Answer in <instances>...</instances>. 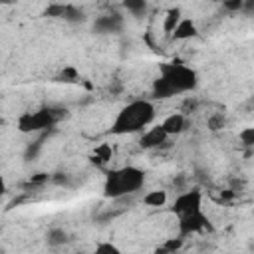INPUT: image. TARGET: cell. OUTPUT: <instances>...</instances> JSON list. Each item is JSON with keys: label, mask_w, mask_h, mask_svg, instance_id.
<instances>
[{"label": "cell", "mask_w": 254, "mask_h": 254, "mask_svg": "<svg viewBox=\"0 0 254 254\" xmlns=\"http://www.w3.org/2000/svg\"><path fill=\"white\" fill-rule=\"evenodd\" d=\"M111 159V147L107 145V143H101V145H97L95 147V151H93V163H107Z\"/></svg>", "instance_id": "obj_14"}, {"label": "cell", "mask_w": 254, "mask_h": 254, "mask_svg": "<svg viewBox=\"0 0 254 254\" xmlns=\"http://www.w3.org/2000/svg\"><path fill=\"white\" fill-rule=\"evenodd\" d=\"M238 137H240V141H242L244 145L254 147V127H246V129H242Z\"/></svg>", "instance_id": "obj_20"}, {"label": "cell", "mask_w": 254, "mask_h": 254, "mask_svg": "<svg viewBox=\"0 0 254 254\" xmlns=\"http://www.w3.org/2000/svg\"><path fill=\"white\" fill-rule=\"evenodd\" d=\"M206 226H208V218L202 214V210L192 212V214H185V216H181V220H179L181 236L194 234V232H202Z\"/></svg>", "instance_id": "obj_6"}, {"label": "cell", "mask_w": 254, "mask_h": 254, "mask_svg": "<svg viewBox=\"0 0 254 254\" xmlns=\"http://www.w3.org/2000/svg\"><path fill=\"white\" fill-rule=\"evenodd\" d=\"M167 135H179L185 129V115L183 113H171L165 117V121L161 123Z\"/></svg>", "instance_id": "obj_9"}, {"label": "cell", "mask_w": 254, "mask_h": 254, "mask_svg": "<svg viewBox=\"0 0 254 254\" xmlns=\"http://www.w3.org/2000/svg\"><path fill=\"white\" fill-rule=\"evenodd\" d=\"M161 77L169 81V85L175 89V93L190 91L196 85V73L183 65V64H163L161 65Z\"/></svg>", "instance_id": "obj_3"}, {"label": "cell", "mask_w": 254, "mask_h": 254, "mask_svg": "<svg viewBox=\"0 0 254 254\" xmlns=\"http://www.w3.org/2000/svg\"><path fill=\"white\" fill-rule=\"evenodd\" d=\"M64 18L69 20V22H81V20H83V12H81L79 8L67 4V10H65V16H64Z\"/></svg>", "instance_id": "obj_17"}, {"label": "cell", "mask_w": 254, "mask_h": 254, "mask_svg": "<svg viewBox=\"0 0 254 254\" xmlns=\"http://www.w3.org/2000/svg\"><path fill=\"white\" fill-rule=\"evenodd\" d=\"M222 127H224L222 115H212V117L208 119V129H210V131H218V129H222Z\"/></svg>", "instance_id": "obj_22"}, {"label": "cell", "mask_w": 254, "mask_h": 254, "mask_svg": "<svg viewBox=\"0 0 254 254\" xmlns=\"http://www.w3.org/2000/svg\"><path fill=\"white\" fill-rule=\"evenodd\" d=\"M200 204H202V194L198 189H192V190H185L181 192L175 202H173V212L179 214V216H185V214H192V212H198L200 210Z\"/></svg>", "instance_id": "obj_5"}, {"label": "cell", "mask_w": 254, "mask_h": 254, "mask_svg": "<svg viewBox=\"0 0 254 254\" xmlns=\"http://www.w3.org/2000/svg\"><path fill=\"white\" fill-rule=\"evenodd\" d=\"M145 183V175L137 167H123L117 171L107 173L105 185H103V194L109 198H119L125 194L137 192Z\"/></svg>", "instance_id": "obj_2"}, {"label": "cell", "mask_w": 254, "mask_h": 254, "mask_svg": "<svg viewBox=\"0 0 254 254\" xmlns=\"http://www.w3.org/2000/svg\"><path fill=\"white\" fill-rule=\"evenodd\" d=\"M171 36H173V40H177V42L194 38V36H196V24H194V20H192V18H183Z\"/></svg>", "instance_id": "obj_8"}, {"label": "cell", "mask_w": 254, "mask_h": 254, "mask_svg": "<svg viewBox=\"0 0 254 254\" xmlns=\"http://www.w3.org/2000/svg\"><path fill=\"white\" fill-rule=\"evenodd\" d=\"M93 254H121V250L111 242H99L93 250Z\"/></svg>", "instance_id": "obj_16"}, {"label": "cell", "mask_w": 254, "mask_h": 254, "mask_svg": "<svg viewBox=\"0 0 254 254\" xmlns=\"http://www.w3.org/2000/svg\"><path fill=\"white\" fill-rule=\"evenodd\" d=\"M226 10H242L244 8V2L242 0H230V2H224L222 4Z\"/></svg>", "instance_id": "obj_24"}, {"label": "cell", "mask_w": 254, "mask_h": 254, "mask_svg": "<svg viewBox=\"0 0 254 254\" xmlns=\"http://www.w3.org/2000/svg\"><path fill=\"white\" fill-rule=\"evenodd\" d=\"M143 202L147 206H163L167 202V192L165 190H151L143 196Z\"/></svg>", "instance_id": "obj_13"}, {"label": "cell", "mask_w": 254, "mask_h": 254, "mask_svg": "<svg viewBox=\"0 0 254 254\" xmlns=\"http://www.w3.org/2000/svg\"><path fill=\"white\" fill-rule=\"evenodd\" d=\"M153 95L159 97V99H163V97H171V95H177V93H175V89L169 85V81L159 75V77L153 81Z\"/></svg>", "instance_id": "obj_11"}, {"label": "cell", "mask_w": 254, "mask_h": 254, "mask_svg": "<svg viewBox=\"0 0 254 254\" xmlns=\"http://www.w3.org/2000/svg\"><path fill=\"white\" fill-rule=\"evenodd\" d=\"M181 246H183V236L169 238V240H165V242L155 250V254H175Z\"/></svg>", "instance_id": "obj_12"}, {"label": "cell", "mask_w": 254, "mask_h": 254, "mask_svg": "<svg viewBox=\"0 0 254 254\" xmlns=\"http://www.w3.org/2000/svg\"><path fill=\"white\" fill-rule=\"evenodd\" d=\"M155 117V107L151 101L147 99H135L129 105H125L113 125H111V133L113 135H125V133H137L143 127H147Z\"/></svg>", "instance_id": "obj_1"}, {"label": "cell", "mask_w": 254, "mask_h": 254, "mask_svg": "<svg viewBox=\"0 0 254 254\" xmlns=\"http://www.w3.org/2000/svg\"><path fill=\"white\" fill-rule=\"evenodd\" d=\"M58 121V113L54 109H40V111H28L18 117V131L22 133H32V131H42L52 127Z\"/></svg>", "instance_id": "obj_4"}, {"label": "cell", "mask_w": 254, "mask_h": 254, "mask_svg": "<svg viewBox=\"0 0 254 254\" xmlns=\"http://www.w3.org/2000/svg\"><path fill=\"white\" fill-rule=\"evenodd\" d=\"M65 240H67V234H65L64 228H52V230L48 232V244H50V246H60V244H64Z\"/></svg>", "instance_id": "obj_15"}, {"label": "cell", "mask_w": 254, "mask_h": 254, "mask_svg": "<svg viewBox=\"0 0 254 254\" xmlns=\"http://www.w3.org/2000/svg\"><path fill=\"white\" fill-rule=\"evenodd\" d=\"M48 179H50V177H48L46 173H36V175L30 177V185H44Z\"/></svg>", "instance_id": "obj_23"}, {"label": "cell", "mask_w": 254, "mask_h": 254, "mask_svg": "<svg viewBox=\"0 0 254 254\" xmlns=\"http://www.w3.org/2000/svg\"><path fill=\"white\" fill-rule=\"evenodd\" d=\"M123 6H125L127 10H131V12H143L147 4H145L143 0H137V2H135V0H127V2H123Z\"/></svg>", "instance_id": "obj_21"}, {"label": "cell", "mask_w": 254, "mask_h": 254, "mask_svg": "<svg viewBox=\"0 0 254 254\" xmlns=\"http://www.w3.org/2000/svg\"><path fill=\"white\" fill-rule=\"evenodd\" d=\"M167 133H165V129H163V125H155V127H151L149 131H145L143 135H141V139H139V145L143 147V149H153V147H161L163 143H167Z\"/></svg>", "instance_id": "obj_7"}, {"label": "cell", "mask_w": 254, "mask_h": 254, "mask_svg": "<svg viewBox=\"0 0 254 254\" xmlns=\"http://www.w3.org/2000/svg\"><path fill=\"white\" fill-rule=\"evenodd\" d=\"M183 18H181V8L179 6H175V8H171L167 14H165V20H163V30L167 32V34H173L175 32V28L179 26V22H181Z\"/></svg>", "instance_id": "obj_10"}, {"label": "cell", "mask_w": 254, "mask_h": 254, "mask_svg": "<svg viewBox=\"0 0 254 254\" xmlns=\"http://www.w3.org/2000/svg\"><path fill=\"white\" fill-rule=\"evenodd\" d=\"M58 79H60V81H75V79H77V69L71 67V65H67V67L62 69V73H60Z\"/></svg>", "instance_id": "obj_19"}, {"label": "cell", "mask_w": 254, "mask_h": 254, "mask_svg": "<svg viewBox=\"0 0 254 254\" xmlns=\"http://www.w3.org/2000/svg\"><path fill=\"white\" fill-rule=\"evenodd\" d=\"M244 10H254V2H246L244 4Z\"/></svg>", "instance_id": "obj_25"}, {"label": "cell", "mask_w": 254, "mask_h": 254, "mask_svg": "<svg viewBox=\"0 0 254 254\" xmlns=\"http://www.w3.org/2000/svg\"><path fill=\"white\" fill-rule=\"evenodd\" d=\"M65 10H67V4H50L48 8H46V16H65Z\"/></svg>", "instance_id": "obj_18"}]
</instances>
